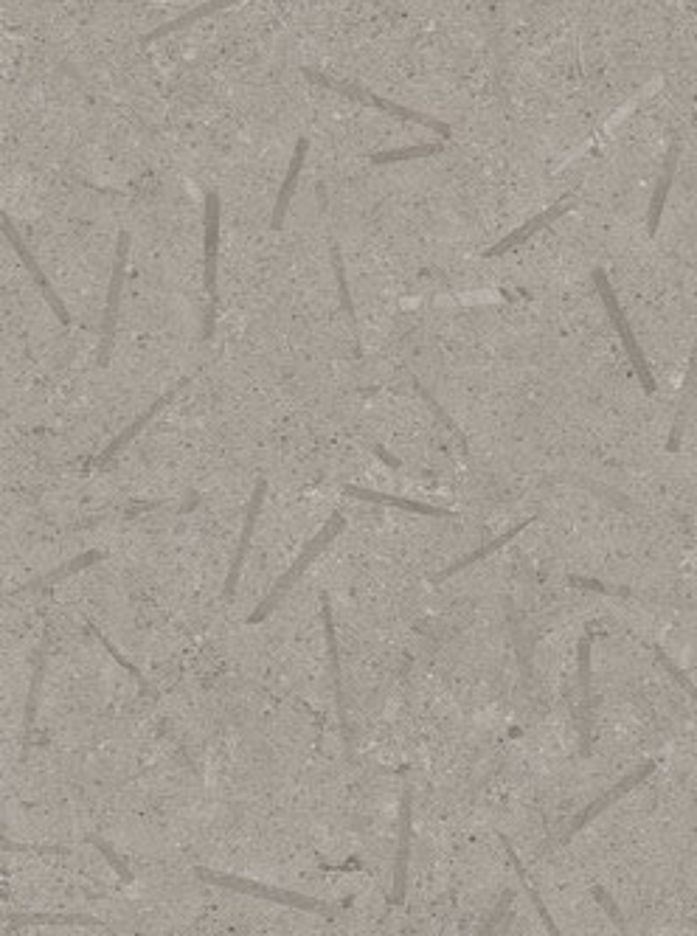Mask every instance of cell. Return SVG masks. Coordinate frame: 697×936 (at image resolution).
Returning <instances> with one entry per match:
<instances>
[{"mask_svg":"<svg viewBox=\"0 0 697 936\" xmlns=\"http://www.w3.org/2000/svg\"><path fill=\"white\" fill-rule=\"evenodd\" d=\"M371 450H374V456H377V459L386 461L388 467H394V470H397V467H402L400 459H394V456H391V453H388V450H386V447H383V445H374V447H371Z\"/></svg>","mask_w":697,"mask_h":936,"instance_id":"22","label":"cell"},{"mask_svg":"<svg viewBox=\"0 0 697 936\" xmlns=\"http://www.w3.org/2000/svg\"><path fill=\"white\" fill-rule=\"evenodd\" d=\"M237 3H239V0H208V3H203V6H197V9H192L189 15L175 17V20H169V23H164V26H158V29L149 31L147 37H144V43H155V40H161V37H166V34H172V31L186 29V26H192V23H197V20H203V17H208V15H211V12H217V9H228V6H237Z\"/></svg>","mask_w":697,"mask_h":936,"instance_id":"16","label":"cell"},{"mask_svg":"<svg viewBox=\"0 0 697 936\" xmlns=\"http://www.w3.org/2000/svg\"><path fill=\"white\" fill-rule=\"evenodd\" d=\"M48 641H51V633H48V627H45L43 639H40V647H37V653H34L37 658H34V672H31V689H29V698H26V714H23V751H29L31 737H34V717H37V700H40V686H43V678H45Z\"/></svg>","mask_w":697,"mask_h":936,"instance_id":"11","label":"cell"},{"mask_svg":"<svg viewBox=\"0 0 697 936\" xmlns=\"http://www.w3.org/2000/svg\"><path fill=\"white\" fill-rule=\"evenodd\" d=\"M321 619H324V633H327L329 678H332V692H335L338 726H341L343 745H346V751H352V728H349V714H346V692H343L341 647H338V630H335V619H332V602H329L327 591H321Z\"/></svg>","mask_w":697,"mask_h":936,"instance_id":"4","label":"cell"},{"mask_svg":"<svg viewBox=\"0 0 697 936\" xmlns=\"http://www.w3.org/2000/svg\"><path fill=\"white\" fill-rule=\"evenodd\" d=\"M408 858H411V788H405V796H402L400 849H397V880H394V903H402V897H405Z\"/></svg>","mask_w":697,"mask_h":936,"instance_id":"13","label":"cell"},{"mask_svg":"<svg viewBox=\"0 0 697 936\" xmlns=\"http://www.w3.org/2000/svg\"><path fill=\"white\" fill-rule=\"evenodd\" d=\"M265 495H267V481L265 478H259V481H256V490H253V495H251V501H248V512H245V523H242V535H239L234 563H231V568H228V577H225V588H223L225 602H231V599L237 596L239 574H242L245 560H248V551H251V540H253V532H256V523H259L262 504H265Z\"/></svg>","mask_w":697,"mask_h":936,"instance_id":"5","label":"cell"},{"mask_svg":"<svg viewBox=\"0 0 697 936\" xmlns=\"http://www.w3.org/2000/svg\"><path fill=\"white\" fill-rule=\"evenodd\" d=\"M102 560H104V554L99 549L82 551L79 557L68 560V563H62L60 568H51L48 574H40L37 580H31V582H26V585H20L17 591H12V596H15V594H34V591H45V588H51V585H57V582L68 580V577H74V574L85 571V568H93V565H99Z\"/></svg>","mask_w":697,"mask_h":936,"instance_id":"10","label":"cell"},{"mask_svg":"<svg viewBox=\"0 0 697 936\" xmlns=\"http://www.w3.org/2000/svg\"><path fill=\"white\" fill-rule=\"evenodd\" d=\"M15 922H37V925H88V928H104L102 920L82 917V914H20L12 917ZM110 931V928H107Z\"/></svg>","mask_w":697,"mask_h":936,"instance_id":"18","label":"cell"},{"mask_svg":"<svg viewBox=\"0 0 697 936\" xmlns=\"http://www.w3.org/2000/svg\"><path fill=\"white\" fill-rule=\"evenodd\" d=\"M343 529H346V518H343V512H332L327 523H324V529H321V532L315 535V540H310V543H307V549L298 554L296 563H293L290 568H287V571H284L282 577L276 580V585H273V588L267 591L265 599H262V602L256 605V610H253L251 616H248V624L265 622L267 616H270L273 610L282 605L284 596L293 591V585L301 580V574H304V571H307V568H310V565L315 563V560H318V557H321V554L329 549V543H335V540H338V535H341Z\"/></svg>","mask_w":697,"mask_h":936,"instance_id":"2","label":"cell"},{"mask_svg":"<svg viewBox=\"0 0 697 936\" xmlns=\"http://www.w3.org/2000/svg\"><path fill=\"white\" fill-rule=\"evenodd\" d=\"M6 852H26V855H71V847H57V844H15L12 838H3Z\"/></svg>","mask_w":697,"mask_h":936,"instance_id":"20","label":"cell"},{"mask_svg":"<svg viewBox=\"0 0 697 936\" xmlns=\"http://www.w3.org/2000/svg\"><path fill=\"white\" fill-rule=\"evenodd\" d=\"M3 231H6V237H9V242L15 245L17 256H20V262H23V265L29 268V273H31V276H34V282H37V287L43 290V296H45V301H48V307H51V310L57 312V318H60L62 327H71V312H68V307L62 304V298L57 296V290L51 287V282L45 279V273H43V270H40V265H37V259L31 256V251H29V248H26V242L20 239V234H17V231H15V225H12V220H9V217H3Z\"/></svg>","mask_w":697,"mask_h":936,"instance_id":"9","label":"cell"},{"mask_svg":"<svg viewBox=\"0 0 697 936\" xmlns=\"http://www.w3.org/2000/svg\"><path fill=\"white\" fill-rule=\"evenodd\" d=\"M433 147H422V149H400V152H380V155H374L371 161L374 164H388V161H411V158H419V155H431Z\"/></svg>","mask_w":697,"mask_h":936,"instance_id":"21","label":"cell"},{"mask_svg":"<svg viewBox=\"0 0 697 936\" xmlns=\"http://www.w3.org/2000/svg\"><path fill=\"white\" fill-rule=\"evenodd\" d=\"M85 633H90L93 639L99 641V644H102V647H104V653L110 655V658H113V661H116V664H119V667L124 669V672H127L130 678H135V684H138V689H141V695H149V681H147V678H144V672H141V669L135 667L133 661H127V658L121 655L119 647H116L113 641L107 639V636H104V633H102V630H99V627H96V624H93V622H85Z\"/></svg>","mask_w":697,"mask_h":936,"instance_id":"17","label":"cell"},{"mask_svg":"<svg viewBox=\"0 0 697 936\" xmlns=\"http://www.w3.org/2000/svg\"><path fill=\"white\" fill-rule=\"evenodd\" d=\"M197 504H200V495H197V492H192V501H189L186 506H180V512H192Z\"/></svg>","mask_w":697,"mask_h":936,"instance_id":"23","label":"cell"},{"mask_svg":"<svg viewBox=\"0 0 697 936\" xmlns=\"http://www.w3.org/2000/svg\"><path fill=\"white\" fill-rule=\"evenodd\" d=\"M85 841H88L90 847H96V849H99V852H102V858H104V861H107V863H110V866H113V872H116V875L121 877V883H133V880H135L133 869H130V866L124 863V858H121L119 852H116V849L110 847V844H107L104 838H99L96 832H90V835H85Z\"/></svg>","mask_w":697,"mask_h":936,"instance_id":"19","label":"cell"},{"mask_svg":"<svg viewBox=\"0 0 697 936\" xmlns=\"http://www.w3.org/2000/svg\"><path fill=\"white\" fill-rule=\"evenodd\" d=\"M194 877L208 883V886H220V889H228V892L251 894V897H259V900H267V903L296 908V911H307V914H318V917H338V911H341L338 906L324 903V900H318V897H307V894L290 892V889L265 886V883H256V880H248V877L239 875H228V872H211V869H203V866L194 869Z\"/></svg>","mask_w":697,"mask_h":936,"instance_id":"1","label":"cell"},{"mask_svg":"<svg viewBox=\"0 0 697 936\" xmlns=\"http://www.w3.org/2000/svg\"><path fill=\"white\" fill-rule=\"evenodd\" d=\"M307 147H310V141L307 138H298V147L296 155H293V164L287 169V178H284L282 194H279V203L273 208V217H270V228H282L284 214H287V206H290V200H293V194H296V183L298 175H301V169H304V155H307Z\"/></svg>","mask_w":697,"mask_h":936,"instance_id":"14","label":"cell"},{"mask_svg":"<svg viewBox=\"0 0 697 936\" xmlns=\"http://www.w3.org/2000/svg\"><path fill=\"white\" fill-rule=\"evenodd\" d=\"M343 495H346V498H357V501H369V504H383V506H397V509H408V512H416V515H431V518H453V512H450V509H439V506H431V504H419V501H411V498L388 495V492H374V490H366V487H352V484H346V487H343Z\"/></svg>","mask_w":697,"mask_h":936,"instance_id":"12","label":"cell"},{"mask_svg":"<svg viewBox=\"0 0 697 936\" xmlns=\"http://www.w3.org/2000/svg\"><path fill=\"white\" fill-rule=\"evenodd\" d=\"M192 380H194V374H186V377H180V380H178V383H175V386L169 388V391H164V394H161L158 400H155V402H152V405H149V408H147V411H144V414L135 416L133 422H130V425H127V428H124V431H121L119 436H116V439L110 442V445L104 447V453H102V456H99V459L88 461V470H90V467H102V464H107V461L113 459V456H119L121 450H124V447L130 445V442H133L135 436H141V433H144V428H147L149 422H152L155 416L161 414V411H164L166 405H169V402L175 400V397H178L180 391H183V388L189 386Z\"/></svg>","mask_w":697,"mask_h":936,"instance_id":"6","label":"cell"},{"mask_svg":"<svg viewBox=\"0 0 697 936\" xmlns=\"http://www.w3.org/2000/svg\"><path fill=\"white\" fill-rule=\"evenodd\" d=\"M217 237H220V197L217 192L206 194V284L208 310L203 315V341H208L217 329V312H220V296H217Z\"/></svg>","mask_w":697,"mask_h":936,"instance_id":"3","label":"cell"},{"mask_svg":"<svg viewBox=\"0 0 697 936\" xmlns=\"http://www.w3.org/2000/svg\"><path fill=\"white\" fill-rule=\"evenodd\" d=\"M301 71H304V76H307L310 82L321 85V88L335 90V93H346V96H352V99H363V102H371L374 107L388 110V113H394V116H402V119H416V121H422V124H428V127H433V130H439V133H447L445 124H439V121H433V119H425V116H416L414 110H405V107H397V104L386 102V99H380V96H377V93H371V90L357 88V85H346V82H338V79H329V76H324L321 71H310V68H301Z\"/></svg>","mask_w":697,"mask_h":936,"instance_id":"8","label":"cell"},{"mask_svg":"<svg viewBox=\"0 0 697 936\" xmlns=\"http://www.w3.org/2000/svg\"><path fill=\"white\" fill-rule=\"evenodd\" d=\"M329 253H332V270H335V279H338V287H341V304H343V310H346V315H349L352 332H355L357 355H363V346H360V327H357L355 301H352V290H349V282H346V268H343L341 245H338V239H335L332 231H329Z\"/></svg>","mask_w":697,"mask_h":936,"instance_id":"15","label":"cell"},{"mask_svg":"<svg viewBox=\"0 0 697 936\" xmlns=\"http://www.w3.org/2000/svg\"><path fill=\"white\" fill-rule=\"evenodd\" d=\"M127 248H130V234H127V231H121L119 248H116V265H113V279H110V290H107V307H104L99 366H107L110 352H113V329H116V318H119L121 287H124V265H127Z\"/></svg>","mask_w":697,"mask_h":936,"instance_id":"7","label":"cell"}]
</instances>
